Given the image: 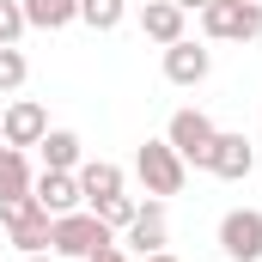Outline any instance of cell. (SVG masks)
I'll return each instance as SVG.
<instances>
[{
    "instance_id": "1",
    "label": "cell",
    "mask_w": 262,
    "mask_h": 262,
    "mask_svg": "<svg viewBox=\"0 0 262 262\" xmlns=\"http://www.w3.org/2000/svg\"><path fill=\"white\" fill-rule=\"evenodd\" d=\"M110 244H116V232H110L98 213H79V207L49 226V250H55V256H79L85 262V256H98V250H110Z\"/></svg>"
},
{
    "instance_id": "2",
    "label": "cell",
    "mask_w": 262,
    "mask_h": 262,
    "mask_svg": "<svg viewBox=\"0 0 262 262\" xmlns=\"http://www.w3.org/2000/svg\"><path fill=\"white\" fill-rule=\"evenodd\" d=\"M201 31L213 43H250V37H262V6L256 0H207Z\"/></svg>"
},
{
    "instance_id": "3",
    "label": "cell",
    "mask_w": 262,
    "mask_h": 262,
    "mask_svg": "<svg viewBox=\"0 0 262 262\" xmlns=\"http://www.w3.org/2000/svg\"><path fill=\"white\" fill-rule=\"evenodd\" d=\"M134 171H140L146 195H177V189H183V177H189V165L177 159V146H171V140H146V146L134 152Z\"/></svg>"
},
{
    "instance_id": "4",
    "label": "cell",
    "mask_w": 262,
    "mask_h": 262,
    "mask_svg": "<svg viewBox=\"0 0 262 262\" xmlns=\"http://www.w3.org/2000/svg\"><path fill=\"white\" fill-rule=\"evenodd\" d=\"M0 226H6V238L25 250V256H37L43 244H49V213L37 207V195H18V201H0Z\"/></svg>"
},
{
    "instance_id": "5",
    "label": "cell",
    "mask_w": 262,
    "mask_h": 262,
    "mask_svg": "<svg viewBox=\"0 0 262 262\" xmlns=\"http://www.w3.org/2000/svg\"><path fill=\"white\" fill-rule=\"evenodd\" d=\"M213 134H220V128H213L201 110H177V116H171V128H165V140L177 146V159H183V165H201V171H207Z\"/></svg>"
},
{
    "instance_id": "6",
    "label": "cell",
    "mask_w": 262,
    "mask_h": 262,
    "mask_svg": "<svg viewBox=\"0 0 262 262\" xmlns=\"http://www.w3.org/2000/svg\"><path fill=\"white\" fill-rule=\"evenodd\" d=\"M220 250L232 262H256L262 256V213L256 207H232L220 220Z\"/></svg>"
},
{
    "instance_id": "7",
    "label": "cell",
    "mask_w": 262,
    "mask_h": 262,
    "mask_svg": "<svg viewBox=\"0 0 262 262\" xmlns=\"http://www.w3.org/2000/svg\"><path fill=\"white\" fill-rule=\"evenodd\" d=\"M0 134H6V146H37L43 134H49V110L37 104V98H12L6 104V116H0Z\"/></svg>"
},
{
    "instance_id": "8",
    "label": "cell",
    "mask_w": 262,
    "mask_h": 262,
    "mask_svg": "<svg viewBox=\"0 0 262 262\" xmlns=\"http://www.w3.org/2000/svg\"><path fill=\"white\" fill-rule=\"evenodd\" d=\"M207 171H213V177H226V183H244V177L256 171V146H250V134H213Z\"/></svg>"
},
{
    "instance_id": "9",
    "label": "cell",
    "mask_w": 262,
    "mask_h": 262,
    "mask_svg": "<svg viewBox=\"0 0 262 262\" xmlns=\"http://www.w3.org/2000/svg\"><path fill=\"white\" fill-rule=\"evenodd\" d=\"M207 67H213V55H207L201 43H189V37L165 43V79H171V85H201Z\"/></svg>"
},
{
    "instance_id": "10",
    "label": "cell",
    "mask_w": 262,
    "mask_h": 262,
    "mask_svg": "<svg viewBox=\"0 0 262 262\" xmlns=\"http://www.w3.org/2000/svg\"><path fill=\"white\" fill-rule=\"evenodd\" d=\"M31 195H37V207H43V213H49V220H61V213H73V207H79V177H73V171H43V177H37V183H31Z\"/></svg>"
},
{
    "instance_id": "11",
    "label": "cell",
    "mask_w": 262,
    "mask_h": 262,
    "mask_svg": "<svg viewBox=\"0 0 262 262\" xmlns=\"http://www.w3.org/2000/svg\"><path fill=\"white\" fill-rule=\"evenodd\" d=\"M140 31L152 43H177L183 37V6L177 0H140Z\"/></svg>"
},
{
    "instance_id": "12",
    "label": "cell",
    "mask_w": 262,
    "mask_h": 262,
    "mask_svg": "<svg viewBox=\"0 0 262 262\" xmlns=\"http://www.w3.org/2000/svg\"><path fill=\"white\" fill-rule=\"evenodd\" d=\"M128 244L140 250V256L165 250V201H146V207H134V220H128Z\"/></svg>"
},
{
    "instance_id": "13",
    "label": "cell",
    "mask_w": 262,
    "mask_h": 262,
    "mask_svg": "<svg viewBox=\"0 0 262 262\" xmlns=\"http://www.w3.org/2000/svg\"><path fill=\"white\" fill-rule=\"evenodd\" d=\"M73 177H79V195L92 201V207H98L104 195H122V171H116L110 159H85V165H79Z\"/></svg>"
},
{
    "instance_id": "14",
    "label": "cell",
    "mask_w": 262,
    "mask_h": 262,
    "mask_svg": "<svg viewBox=\"0 0 262 262\" xmlns=\"http://www.w3.org/2000/svg\"><path fill=\"white\" fill-rule=\"evenodd\" d=\"M31 159L18 152V146H0V201H18V195H31Z\"/></svg>"
},
{
    "instance_id": "15",
    "label": "cell",
    "mask_w": 262,
    "mask_h": 262,
    "mask_svg": "<svg viewBox=\"0 0 262 262\" xmlns=\"http://www.w3.org/2000/svg\"><path fill=\"white\" fill-rule=\"evenodd\" d=\"M37 146H43V171H79V134L73 128H49Z\"/></svg>"
},
{
    "instance_id": "16",
    "label": "cell",
    "mask_w": 262,
    "mask_h": 262,
    "mask_svg": "<svg viewBox=\"0 0 262 262\" xmlns=\"http://www.w3.org/2000/svg\"><path fill=\"white\" fill-rule=\"evenodd\" d=\"M25 6V25H37V31H61L79 18V0H18Z\"/></svg>"
},
{
    "instance_id": "17",
    "label": "cell",
    "mask_w": 262,
    "mask_h": 262,
    "mask_svg": "<svg viewBox=\"0 0 262 262\" xmlns=\"http://www.w3.org/2000/svg\"><path fill=\"white\" fill-rule=\"evenodd\" d=\"M122 12H128V0H79V18H85L92 31H116Z\"/></svg>"
},
{
    "instance_id": "18",
    "label": "cell",
    "mask_w": 262,
    "mask_h": 262,
    "mask_svg": "<svg viewBox=\"0 0 262 262\" xmlns=\"http://www.w3.org/2000/svg\"><path fill=\"white\" fill-rule=\"evenodd\" d=\"M134 207H140V201H134V195H104V201H98V207H92V213H98V220H104L110 232H128Z\"/></svg>"
},
{
    "instance_id": "19",
    "label": "cell",
    "mask_w": 262,
    "mask_h": 262,
    "mask_svg": "<svg viewBox=\"0 0 262 262\" xmlns=\"http://www.w3.org/2000/svg\"><path fill=\"white\" fill-rule=\"evenodd\" d=\"M18 31H25V6L18 0H0V49H12Z\"/></svg>"
},
{
    "instance_id": "20",
    "label": "cell",
    "mask_w": 262,
    "mask_h": 262,
    "mask_svg": "<svg viewBox=\"0 0 262 262\" xmlns=\"http://www.w3.org/2000/svg\"><path fill=\"white\" fill-rule=\"evenodd\" d=\"M18 85H25V55L12 43V49H0V92H18Z\"/></svg>"
},
{
    "instance_id": "21",
    "label": "cell",
    "mask_w": 262,
    "mask_h": 262,
    "mask_svg": "<svg viewBox=\"0 0 262 262\" xmlns=\"http://www.w3.org/2000/svg\"><path fill=\"white\" fill-rule=\"evenodd\" d=\"M85 262H128V256H122V250L110 244V250H98V256H85Z\"/></svg>"
},
{
    "instance_id": "22",
    "label": "cell",
    "mask_w": 262,
    "mask_h": 262,
    "mask_svg": "<svg viewBox=\"0 0 262 262\" xmlns=\"http://www.w3.org/2000/svg\"><path fill=\"white\" fill-rule=\"evenodd\" d=\"M177 6H183V12H201V6H207V0H177Z\"/></svg>"
},
{
    "instance_id": "23",
    "label": "cell",
    "mask_w": 262,
    "mask_h": 262,
    "mask_svg": "<svg viewBox=\"0 0 262 262\" xmlns=\"http://www.w3.org/2000/svg\"><path fill=\"white\" fill-rule=\"evenodd\" d=\"M146 262H177V256H171V250H152V256H146Z\"/></svg>"
},
{
    "instance_id": "24",
    "label": "cell",
    "mask_w": 262,
    "mask_h": 262,
    "mask_svg": "<svg viewBox=\"0 0 262 262\" xmlns=\"http://www.w3.org/2000/svg\"><path fill=\"white\" fill-rule=\"evenodd\" d=\"M25 262H49V256H43V250H37V256H25Z\"/></svg>"
},
{
    "instance_id": "25",
    "label": "cell",
    "mask_w": 262,
    "mask_h": 262,
    "mask_svg": "<svg viewBox=\"0 0 262 262\" xmlns=\"http://www.w3.org/2000/svg\"><path fill=\"white\" fill-rule=\"evenodd\" d=\"M0 146H6V134H0Z\"/></svg>"
}]
</instances>
